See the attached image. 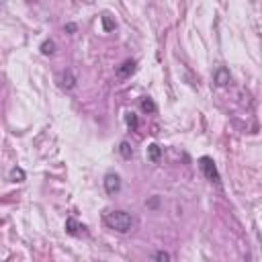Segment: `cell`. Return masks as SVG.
Returning <instances> with one entry per match:
<instances>
[{
    "mask_svg": "<svg viewBox=\"0 0 262 262\" xmlns=\"http://www.w3.org/2000/svg\"><path fill=\"white\" fill-rule=\"evenodd\" d=\"M139 106H141V111L143 113H156L158 111V106H156V102H154V98L151 96H143L141 100H139Z\"/></svg>",
    "mask_w": 262,
    "mask_h": 262,
    "instance_id": "cell-8",
    "label": "cell"
},
{
    "mask_svg": "<svg viewBox=\"0 0 262 262\" xmlns=\"http://www.w3.org/2000/svg\"><path fill=\"white\" fill-rule=\"evenodd\" d=\"M135 72V59H125L119 68H117V76L119 78H129Z\"/></svg>",
    "mask_w": 262,
    "mask_h": 262,
    "instance_id": "cell-6",
    "label": "cell"
},
{
    "mask_svg": "<svg viewBox=\"0 0 262 262\" xmlns=\"http://www.w3.org/2000/svg\"><path fill=\"white\" fill-rule=\"evenodd\" d=\"M213 80H215V84H217V86H227V84H229V80H231L229 70H227V68H217V70H215V74H213Z\"/></svg>",
    "mask_w": 262,
    "mask_h": 262,
    "instance_id": "cell-7",
    "label": "cell"
},
{
    "mask_svg": "<svg viewBox=\"0 0 262 262\" xmlns=\"http://www.w3.org/2000/svg\"><path fill=\"white\" fill-rule=\"evenodd\" d=\"M102 221L108 229L117 231V233H129L133 227V217L131 213L123 211V209H111L106 213H102Z\"/></svg>",
    "mask_w": 262,
    "mask_h": 262,
    "instance_id": "cell-1",
    "label": "cell"
},
{
    "mask_svg": "<svg viewBox=\"0 0 262 262\" xmlns=\"http://www.w3.org/2000/svg\"><path fill=\"white\" fill-rule=\"evenodd\" d=\"M160 156H162V147L158 145V143H149L147 145V158H149V162H158L160 160Z\"/></svg>",
    "mask_w": 262,
    "mask_h": 262,
    "instance_id": "cell-9",
    "label": "cell"
},
{
    "mask_svg": "<svg viewBox=\"0 0 262 262\" xmlns=\"http://www.w3.org/2000/svg\"><path fill=\"white\" fill-rule=\"evenodd\" d=\"M100 20H102V29H104V33H108V31H113V29H115V20L111 18V14H106V12H104V14L100 16Z\"/></svg>",
    "mask_w": 262,
    "mask_h": 262,
    "instance_id": "cell-11",
    "label": "cell"
},
{
    "mask_svg": "<svg viewBox=\"0 0 262 262\" xmlns=\"http://www.w3.org/2000/svg\"><path fill=\"white\" fill-rule=\"evenodd\" d=\"M102 184H104L106 194H117V192L121 190V176H119L117 172H106Z\"/></svg>",
    "mask_w": 262,
    "mask_h": 262,
    "instance_id": "cell-3",
    "label": "cell"
},
{
    "mask_svg": "<svg viewBox=\"0 0 262 262\" xmlns=\"http://www.w3.org/2000/svg\"><path fill=\"white\" fill-rule=\"evenodd\" d=\"M57 82H59V86H61V88H66V90H70V88H74V86H76V78H74L72 70L61 72V74L57 76Z\"/></svg>",
    "mask_w": 262,
    "mask_h": 262,
    "instance_id": "cell-5",
    "label": "cell"
},
{
    "mask_svg": "<svg viewBox=\"0 0 262 262\" xmlns=\"http://www.w3.org/2000/svg\"><path fill=\"white\" fill-rule=\"evenodd\" d=\"M8 178H10L12 182H23V180H25V172H23L20 168L14 166V168L10 170V174H8Z\"/></svg>",
    "mask_w": 262,
    "mask_h": 262,
    "instance_id": "cell-14",
    "label": "cell"
},
{
    "mask_svg": "<svg viewBox=\"0 0 262 262\" xmlns=\"http://www.w3.org/2000/svg\"><path fill=\"white\" fill-rule=\"evenodd\" d=\"M66 231H68L70 235H82V233H86V225H84V223H78L74 217H70V219L66 221Z\"/></svg>",
    "mask_w": 262,
    "mask_h": 262,
    "instance_id": "cell-4",
    "label": "cell"
},
{
    "mask_svg": "<svg viewBox=\"0 0 262 262\" xmlns=\"http://www.w3.org/2000/svg\"><path fill=\"white\" fill-rule=\"evenodd\" d=\"M154 258H156L158 262H170V254L164 252V250H158V252L154 254Z\"/></svg>",
    "mask_w": 262,
    "mask_h": 262,
    "instance_id": "cell-15",
    "label": "cell"
},
{
    "mask_svg": "<svg viewBox=\"0 0 262 262\" xmlns=\"http://www.w3.org/2000/svg\"><path fill=\"white\" fill-rule=\"evenodd\" d=\"M125 123H127V127H129L131 131H135V129H137V125H139L137 115H135V113H127V115H125Z\"/></svg>",
    "mask_w": 262,
    "mask_h": 262,
    "instance_id": "cell-13",
    "label": "cell"
},
{
    "mask_svg": "<svg viewBox=\"0 0 262 262\" xmlns=\"http://www.w3.org/2000/svg\"><path fill=\"white\" fill-rule=\"evenodd\" d=\"M41 53L43 55H53L55 53V43L49 39V41H43L41 43Z\"/></svg>",
    "mask_w": 262,
    "mask_h": 262,
    "instance_id": "cell-12",
    "label": "cell"
},
{
    "mask_svg": "<svg viewBox=\"0 0 262 262\" xmlns=\"http://www.w3.org/2000/svg\"><path fill=\"white\" fill-rule=\"evenodd\" d=\"M199 168H201L203 176L209 182H213L215 186H221V174H219V170H217V166H215V162H213L211 156H201L199 158Z\"/></svg>",
    "mask_w": 262,
    "mask_h": 262,
    "instance_id": "cell-2",
    "label": "cell"
},
{
    "mask_svg": "<svg viewBox=\"0 0 262 262\" xmlns=\"http://www.w3.org/2000/svg\"><path fill=\"white\" fill-rule=\"evenodd\" d=\"M119 154L123 156V160H131V156H133V149H131L129 141H121V143H119Z\"/></svg>",
    "mask_w": 262,
    "mask_h": 262,
    "instance_id": "cell-10",
    "label": "cell"
}]
</instances>
